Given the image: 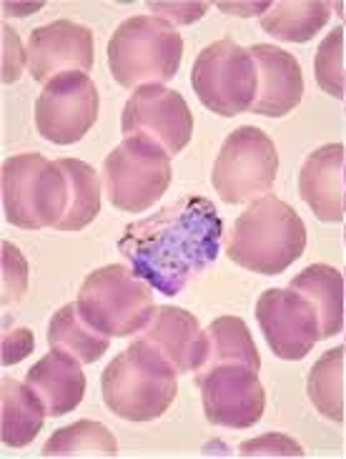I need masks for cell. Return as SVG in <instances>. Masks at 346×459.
<instances>
[{"instance_id": "35", "label": "cell", "mask_w": 346, "mask_h": 459, "mask_svg": "<svg viewBox=\"0 0 346 459\" xmlns=\"http://www.w3.org/2000/svg\"><path fill=\"white\" fill-rule=\"evenodd\" d=\"M344 100H346V81H344Z\"/></svg>"}, {"instance_id": "5", "label": "cell", "mask_w": 346, "mask_h": 459, "mask_svg": "<svg viewBox=\"0 0 346 459\" xmlns=\"http://www.w3.org/2000/svg\"><path fill=\"white\" fill-rule=\"evenodd\" d=\"M71 186L58 161L40 153H21L3 163L5 221L18 229L58 226L68 212Z\"/></svg>"}, {"instance_id": "26", "label": "cell", "mask_w": 346, "mask_h": 459, "mask_svg": "<svg viewBox=\"0 0 346 459\" xmlns=\"http://www.w3.org/2000/svg\"><path fill=\"white\" fill-rule=\"evenodd\" d=\"M229 361L247 364L256 372L261 369L256 344L251 339L247 322L238 316H219L209 326V361H206V367L229 364Z\"/></svg>"}, {"instance_id": "32", "label": "cell", "mask_w": 346, "mask_h": 459, "mask_svg": "<svg viewBox=\"0 0 346 459\" xmlns=\"http://www.w3.org/2000/svg\"><path fill=\"white\" fill-rule=\"evenodd\" d=\"M36 349V336L30 329H15L3 336V367H13L23 361Z\"/></svg>"}, {"instance_id": "12", "label": "cell", "mask_w": 346, "mask_h": 459, "mask_svg": "<svg viewBox=\"0 0 346 459\" xmlns=\"http://www.w3.org/2000/svg\"><path fill=\"white\" fill-rule=\"evenodd\" d=\"M124 136H146L178 156L194 136V116L181 93L151 83L134 91L121 116Z\"/></svg>"}, {"instance_id": "36", "label": "cell", "mask_w": 346, "mask_h": 459, "mask_svg": "<svg viewBox=\"0 0 346 459\" xmlns=\"http://www.w3.org/2000/svg\"><path fill=\"white\" fill-rule=\"evenodd\" d=\"M344 291H346V273H344Z\"/></svg>"}, {"instance_id": "10", "label": "cell", "mask_w": 346, "mask_h": 459, "mask_svg": "<svg viewBox=\"0 0 346 459\" xmlns=\"http://www.w3.org/2000/svg\"><path fill=\"white\" fill-rule=\"evenodd\" d=\"M201 404L206 420L216 427L248 429L259 422L266 411V389L259 372L247 364H213L198 369Z\"/></svg>"}, {"instance_id": "22", "label": "cell", "mask_w": 346, "mask_h": 459, "mask_svg": "<svg viewBox=\"0 0 346 459\" xmlns=\"http://www.w3.org/2000/svg\"><path fill=\"white\" fill-rule=\"evenodd\" d=\"M3 399V445L25 447L38 437L46 424V407L28 385H21L11 377L3 379L0 386Z\"/></svg>"}, {"instance_id": "18", "label": "cell", "mask_w": 346, "mask_h": 459, "mask_svg": "<svg viewBox=\"0 0 346 459\" xmlns=\"http://www.w3.org/2000/svg\"><path fill=\"white\" fill-rule=\"evenodd\" d=\"M25 385L43 402L48 417H63L83 402L88 382L86 372L81 369V361L65 351L53 349L50 354L30 367Z\"/></svg>"}, {"instance_id": "30", "label": "cell", "mask_w": 346, "mask_h": 459, "mask_svg": "<svg viewBox=\"0 0 346 459\" xmlns=\"http://www.w3.org/2000/svg\"><path fill=\"white\" fill-rule=\"evenodd\" d=\"M28 48H23L18 33L11 25H3V83H15L23 74Z\"/></svg>"}, {"instance_id": "27", "label": "cell", "mask_w": 346, "mask_h": 459, "mask_svg": "<svg viewBox=\"0 0 346 459\" xmlns=\"http://www.w3.org/2000/svg\"><path fill=\"white\" fill-rule=\"evenodd\" d=\"M314 74L316 83L324 93H329L332 99L344 100V28L339 25L334 30H329L326 38L319 43L316 58H314Z\"/></svg>"}, {"instance_id": "20", "label": "cell", "mask_w": 346, "mask_h": 459, "mask_svg": "<svg viewBox=\"0 0 346 459\" xmlns=\"http://www.w3.org/2000/svg\"><path fill=\"white\" fill-rule=\"evenodd\" d=\"M332 18V3L322 0H279L261 15V28L276 40L307 43L326 28Z\"/></svg>"}, {"instance_id": "13", "label": "cell", "mask_w": 346, "mask_h": 459, "mask_svg": "<svg viewBox=\"0 0 346 459\" xmlns=\"http://www.w3.org/2000/svg\"><path fill=\"white\" fill-rule=\"evenodd\" d=\"M256 322L279 359H304L322 339L319 314L294 289H266L256 301Z\"/></svg>"}, {"instance_id": "19", "label": "cell", "mask_w": 346, "mask_h": 459, "mask_svg": "<svg viewBox=\"0 0 346 459\" xmlns=\"http://www.w3.org/2000/svg\"><path fill=\"white\" fill-rule=\"evenodd\" d=\"M289 289L304 294L316 309L322 339L344 332L346 291L342 272H336L334 266H326V264H311L291 279Z\"/></svg>"}, {"instance_id": "15", "label": "cell", "mask_w": 346, "mask_h": 459, "mask_svg": "<svg viewBox=\"0 0 346 459\" xmlns=\"http://www.w3.org/2000/svg\"><path fill=\"white\" fill-rule=\"evenodd\" d=\"M138 339L156 349L178 374L198 372L209 361V334L191 311L178 307H159Z\"/></svg>"}, {"instance_id": "6", "label": "cell", "mask_w": 346, "mask_h": 459, "mask_svg": "<svg viewBox=\"0 0 346 459\" xmlns=\"http://www.w3.org/2000/svg\"><path fill=\"white\" fill-rule=\"evenodd\" d=\"M153 286L134 273L131 266L108 264L86 276L78 291V309L88 322L108 336L143 332L156 314Z\"/></svg>"}, {"instance_id": "23", "label": "cell", "mask_w": 346, "mask_h": 459, "mask_svg": "<svg viewBox=\"0 0 346 459\" xmlns=\"http://www.w3.org/2000/svg\"><path fill=\"white\" fill-rule=\"evenodd\" d=\"M40 455L43 457H116L118 442L106 424L81 420L65 429L53 432L46 447L40 449Z\"/></svg>"}, {"instance_id": "2", "label": "cell", "mask_w": 346, "mask_h": 459, "mask_svg": "<svg viewBox=\"0 0 346 459\" xmlns=\"http://www.w3.org/2000/svg\"><path fill=\"white\" fill-rule=\"evenodd\" d=\"M307 226L298 213L286 201L266 194L251 201L236 219L226 254L247 272L276 276L307 251Z\"/></svg>"}, {"instance_id": "1", "label": "cell", "mask_w": 346, "mask_h": 459, "mask_svg": "<svg viewBox=\"0 0 346 459\" xmlns=\"http://www.w3.org/2000/svg\"><path fill=\"white\" fill-rule=\"evenodd\" d=\"M223 221L203 196H188L125 226L118 241L128 266L163 297L184 291L191 276L221 251Z\"/></svg>"}, {"instance_id": "4", "label": "cell", "mask_w": 346, "mask_h": 459, "mask_svg": "<svg viewBox=\"0 0 346 459\" xmlns=\"http://www.w3.org/2000/svg\"><path fill=\"white\" fill-rule=\"evenodd\" d=\"M181 58L184 38L159 15H134L108 40V65L124 88L166 86L178 74Z\"/></svg>"}, {"instance_id": "7", "label": "cell", "mask_w": 346, "mask_h": 459, "mask_svg": "<svg viewBox=\"0 0 346 459\" xmlns=\"http://www.w3.org/2000/svg\"><path fill=\"white\" fill-rule=\"evenodd\" d=\"M171 156L146 136H125L106 156V196L118 212H149L171 186Z\"/></svg>"}, {"instance_id": "28", "label": "cell", "mask_w": 346, "mask_h": 459, "mask_svg": "<svg viewBox=\"0 0 346 459\" xmlns=\"http://www.w3.org/2000/svg\"><path fill=\"white\" fill-rule=\"evenodd\" d=\"M28 289V261L15 244L3 241V307L21 301Z\"/></svg>"}, {"instance_id": "34", "label": "cell", "mask_w": 346, "mask_h": 459, "mask_svg": "<svg viewBox=\"0 0 346 459\" xmlns=\"http://www.w3.org/2000/svg\"><path fill=\"white\" fill-rule=\"evenodd\" d=\"M344 329H346V322H344ZM342 347H344V351H346V339H344V344H342Z\"/></svg>"}, {"instance_id": "16", "label": "cell", "mask_w": 346, "mask_h": 459, "mask_svg": "<svg viewBox=\"0 0 346 459\" xmlns=\"http://www.w3.org/2000/svg\"><path fill=\"white\" fill-rule=\"evenodd\" d=\"M298 194L316 219L336 224L346 216V146L311 151L298 174Z\"/></svg>"}, {"instance_id": "25", "label": "cell", "mask_w": 346, "mask_h": 459, "mask_svg": "<svg viewBox=\"0 0 346 459\" xmlns=\"http://www.w3.org/2000/svg\"><path fill=\"white\" fill-rule=\"evenodd\" d=\"M344 347L329 349L326 354H322V359L311 367L309 379H307L311 404L332 422L344 420Z\"/></svg>"}, {"instance_id": "14", "label": "cell", "mask_w": 346, "mask_h": 459, "mask_svg": "<svg viewBox=\"0 0 346 459\" xmlns=\"http://www.w3.org/2000/svg\"><path fill=\"white\" fill-rule=\"evenodd\" d=\"M28 68L38 83L56 75L93 68V33L74 21H53L36 28L28 38Z\"/></svg>"}, {"instance_id": "31", "label": "cell", "mask_w": 346, "mask_h": 459, "mask_svg": "<svg viewBox=\"0 0 346 459\" xmlns=\"http://www.w3.org/2000/svg\"><path fill=\"white\" fill-rule=\"evenodd\" d=\"M151 11H156L159 18L169 23L188 25L196 23L198 18H203L209 11V3H149Z\"/></svg>"}, {"instance_id": "8", "label": "cell", "mask_w": 346, "mask_h": 459, "mask_svg": "<svg viewBox=\"0 0 346 459\" xmlns=\"http://www.w3.org/2000/svg\"><path fill=\"white\" fill-rule=\"evenodd\" d=\"M191 86L209 111L231 118L251 111L259 91V71L247 48L231 38H221L198 53Z\"/></svg>"}, {"instance_id": "21", "label": "cell", "mask_w": 346, "mask_h": 459, "mask_svg": "<svg viewBox=\"0 0 346 459\" xmlns=\"http://www.w3.org/2000/svg\"><path fill=\"white\" fill-rule=\"evenodd\" d=\"M50 347L71 354L81 364H93L99 361L108 347L111 336L103 334L93 324L81 314L78 304H65L53 314L48 326Z\"/></svg>"}, {"instance_id": "29", "label": "cell", "mask_w": 346, "mask_h": 459, "mask_svg": "<svg viewBox=\"0 0 346 459\" xmlns=\"http://www.w3.org/2000/svg\"><path fill=\"white\" fill-rule=\"evenodd\" d=\"M241 457H304V449L298 442L286 435H261L256 439H248L238 447Z\"/></svg>"}, {"instance_id": "9", "label": "cell", "mask_w": 346, "mask_h": 459, "mask_svg": "<svg viewBox=\"0 0 346 459\" xmlns=\"http://www.w3.org/2000/svg\"><path fill=\"white\" fill-rule=\"evenodd\" d=\"M279 171L273 141L256 126H241L223 141L211 184L226 204H247L272 191Z\"/></svg>"}, {"instance_id": "33", "label": "cell", "mask_w": 346, "mask_h": 459, "mask_svg": "<svg viewBox=\"0 0 346 459\" xmlns=\"http://www.w3.org/2000/svg\"><path fill=\"white\" fill-rule=\"evenodd\" d=\"M219 8L223 13H231V15H256V13H266L272 8V3H219Z\"/></svg>"}, {"instance_id": "37", "label": "cell", "mask_w": 346, "mask_h": 459, "mask_svg": "<svg viewBox=\"0 0 346 459\" xmlns=\"http://www.w3.org/2000/svg\"><path fill=\"white\" fill-rule=\"evenodd\" d=\"M344 241H346V229H344Z\"/></svg>"}, {"instance_id": "3", "label": "cell", "mask_w": 346, "mask_h": 459, "mask_svg": "<svg viewBox=\"0 0 346 459\" xmlns=\"http://www.w3.org/2000/svg\"><path fill=\"white\" fill-rule=\"evenodd\" d=\"M176 369L146 342L136 339L100 374L106 407L128 422H151L173 404Z\"/></svg>"}, {"instance_id": "17", "label": "cell", "mask_w": 346, "mask_h": 459, "mask_svg": "<svg viewBox=\"0 0 346 459\" xmlns=\"http://www.w3.org/2000/svg\"><path fill=\"white\" fill-rule=\"evenodd\" d=\"M248 53L259 71V91L251 113L281 118L294 111L304 99V75L297 58L289 50H281L279 46H264V43L251 46Z\"/></svg>"}, {"instance_id": "11", "label": "cell", "mask_w": 346, "mask_h": 459, "mask_svg": "<svg viewBox=\"0 0 346 459\" xmlns=\"http://www.w3.org/2000/svg\"><path fill=\"white\" fill-rule=\"evenodd\" d=\"M99 88L88 74L56 75L36 100L38 134L58 146L78 143L99 118Z\"/></svg>"}, {"instance_id": "24", "label": "cell", "mask_w": 346, "mask_h": 459, "mask_svg": "<svg viewBox=\"0 0 346 459\" xmlns=\"http://www.w3.org/2000/svg\"><path fill=\"white\" fill-rule=\"evenodd\" d=\"M63 171L68 176L71 186V201L63 221L56 229L58 231H78L88 226L100 212V178L96 169L78 159H58Z\"/></svg>"}]
</instances>
